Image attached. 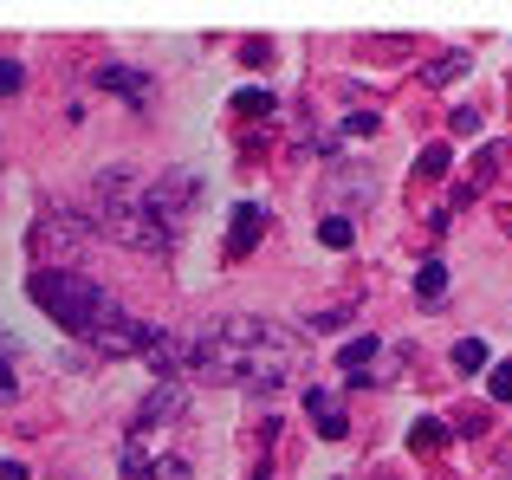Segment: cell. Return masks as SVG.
Here are the masks:
<instances>
[{
    "mask_svg": "<svg viewBox=\"0 0 512 480\" xmlns=\"http://www.w3.org/2000/svg\"><path fill=\"white\" fill-rule=\"evenodd\" d=\"M26 292H33V305L52 318V325H65L72 338H85V344L104 331V318H117L111 292H104L98 279H85L78 266H33Z\"/></svg>",
    "mask_w": 512,
    "mask_h": 480,
    "instance_id": "6da1fadb",
    "label": "cell"
},
{
    "mask_svg": "<svg viewBox=\"0 0 512 480\" xmlns=\"http://www.w3.org/2000/svg\"><path fill=\"white\" fill-rule=\"evenodd\" d=\"M98 234L124 240V247L137 253H156V247H175V240L150 221V208H143V189L130 169H104L98 176Z\"/></svg>",
    "mask_w": 512,
    "mask_h": 480,
    "instance_id": "7a4b0ae2",
    "label": "cell"
},
{
    "mask_svg": "<svg viewBox=\"0 0 512 480\" xmlns=\"http://www.w3.org/2000/svg\"><path fill=\"white\" fill-rule=\"evenodd\" d=\"M195 202H201L195 169H169V176H156L150 189H143V208H150V221H156L169 240L182 234V221H188V208H195Z\"/></svg>",
    "mask_w": 512,
    "mask_h": 480,
    "instance_id": "3957f363",
    "label": "cell"
},
{
    "mask_svg": "<svg viewBox=\"0 0 512 480\" xmlns=\"http://www.w3.org/2000/svg\"><path fill=\"white\" fill-rule=\"evenodd\" d=\"M91 240V221L85 215H72V208H52V215H39V228H33V247L46 253V266H52V253H59V266H72V253Z\"/></svg>",
    "mask_w": 512,
    "mask_h": 480,
    "instance_id": "277c9868",
    "label": "cell"
},
{
    "mask_svg": "<svg viewBox=\"0 0 512 480\" xmlns=\"http://www.w3.org/2000/svg\"><path fill=\"white\" fill-rule=\"evenodd\" d=\"M150 338H156V331L143 325V318H124V312H117V318H104V331L91 344H98L104 357H143V351H150Z\"/></svg>",
    "mask_w": 512,
    "mask_h": 480,
    "instance_id": "5b68a950",
    "label": "cell"
},
{
    "mask_svg": "<svg viewBox=\"0 0 512 480\" xmlns=\"http://www.w3.org/2000/svg\"><path fill=\"white\" fill-rule=\"evenodd\" d=\"M305 416H312L318 435H331V442H344V435H350V416H344V403L331 390H312V396H305Z\"/></svg>",
    "mask_w": 512,
    "mask_h": 480,
    "instance_id": "8992f818",
    "label": "cell"
},
{
    "mask_svg": "<svg viewBox=\"0 0 512 480\" xmlns=\"http://www.w3.org/2000/svg\"><path fill=\"white\" fill-rule=\"evenodd\" d=\"M260 234H266V208L260 202H240L234 221H227V247H234V253H253V247H260Z\"/></svg>",
    "mask_w": 512,
    "mask_h": 480,
    "instance_id": "52a82bcc",
    "label": "cell"
},
{
    "mask_svg": "<svg viewBox=\"0 0 512 480\" xmlns=\"http://www.w3.org/2000/svg\"><path fill=\"white\" fill-rule=\"evenodd\" d=\"M98 85H104V91H117L124 104H143V98H150V78H143L137 65H104Z\"/></svg>",
    "mask_w": 512,
    "mask_h": 480,
    "instance_id": "ba28073f",
    "label": "cell"
},
{
    "mask_svg": "<svg viewBox=\"0 0 512 480\" xmlns=\"http://www.w3.org/2000/svg\"><path fill=\"white\" fill-rule=\"evenodd\" d=\"M415 305H422V312H441V305H448V266L441 260H422V273H415Z\"/></svg>",
    "mask_w": 512,
    "mask_h": 480,
    "instance_id": "9c48e42d",
    "label": "cell"
},
{
    "mask_svg": "<svg viewBox=\"0 0 512 480\" xmlns=\"http://www.w3.org/2000/svg\"><path fill=\"white\" fill-rule=\"evenodd\" d=\"M182 416V383H163V390H150V403L137 409V429H156V422H175Z\"/></svg>",
    "mask_w": 512,
    "mask_h": 480,
    "instance_id": "30bf717a",
    "label": "cell"
},
{
    "mask_svg": "<svg viewBox=\"0 0 512 480\" xmlns=\"http://www.w3.org/2000/svg\"><path fill=\"white\" fill-rule=\"evenodd\" d=\"M461 72H474V52H441V59L422 65V85H454Z\"/></svg>",
    "mask_w": 512,
    "mask_h": 480,
    "instance_id": "8fae6325",
    "label": "cell"
},
{
    "mask_svg": "<svg viewBox=\"0 0 512 480\" xmlns=\"http://www.w3.org/2000/svg\"><path fill=\"white\" fill-rule=\"evenodd\" d=\"M500 163H506V143H487V150H480V163H474V176H467V189L454 195V202H467V195H480V189H487L493 176H500Z\"/></svg>",
    "mask_w": 512,
    "mask_h": 480,
    "instance_id": "7c38bea8",
    "label": "cell"
},
{
    "mask_svg": "<svg viewBox=\"0 0 512 480\" xmlns=\"http://www.w3.org/2000/svg\"><path fill=\"white\" fill-rule=\"evenodd\" d=\"M409 448H415V455H441V448H448V422L422 416V422L409 429Z\"/></svg>",
    "mask_w": 512,
    "mask_h": 480,
    "instance_id": "4fadbf2b",
    "label": "cell"
},
{
    "mask_svg": "<svg viewBox=\"0 0 512 480\" xmlns=\"http://www.w3.org/2000/svg\"><path fill=\"white\" fill-rule=\"evenodd\" d=\"M487 364H493L487 338H461V344H454V370H467V377H474V370H487Z\"/></svg>",
    "mask_w": 512,
    "mask_h": 480,
    "instance_id": "5bb4252c",
    "label": "cell"
},
{
    "mask_svg": "<svg viewBox=\"0 0 512 480\" xmlns=\"http://www.w3.org/2000/svg\"><path fill=\"white\" fill-rule=\"evenodd\" d=\"M448 163H454V156H448V143H428V150L415 156V182H435V176H448Z\"/></svg>",
    "mask_w": 512,
    "mask_h": 480,
    "instance_id": "9a60e30c",
    "label": "cell"
},
{
    "mask_svg": "<svg viewBox=\"0 0 512 480\" xmlns=\"http://www.w3.org/2000/svg\"><path fill=\"white\" fill-rule=\"evenodd\" d=\"M318 240H325L331 253H344V247H357V228H350L344 215H325V221H318Z\"/></svg>",
    "mask_w": 512,
    "mask_h": 480,
    "instance_id": "2e32d148",
    "label": "cell"
},
{
    "mask_svg": "<svg viewBox=\"0 0 512 480\" xmlns=\"http://www.w3.org/2000/svg\"><path fill=\"white\" fill-rule=\"evenodd\" d=\"M363 182H370V169H338V182H331V195H344V202H363Z\"/></svg>",
    "mask_w": 512,
    "mask_h": 480,
    "instance_id": "e0dca14e",
    "label": "cell"
},
{
    "mask_svg": "<svg viewBox=\"0 0 512 480\" xmlns=\"http://www.w3.org/2000/svg\"><path fill=\"white\" fill-rule=\"evenodd\" d=\"M234 111H240V117H260V111H273V91L247 85V91H240V98H234Z\"/></svg>",
    "mask_w": 512,
    "mask_h": 480,
    "instance_id": "ac0fdd59",
    "label": "cell"
},
{
    "mask_svg": "<svg viewBox=\"0 0 512 480\" xmlns=\"http://www.w3.org/2000/svg\"><path fill=\"white\" fill-rule=\"evenodd\" d=\"M117 468H124V480H150V455H143L137 442L124 448V461H117Z\"/></svg>",
    "mask_w": 512,
    "mask_h": 480,
    "instance_id": "d6986e66",
    "label": "cell"
},
{
    "mask_svg": "<svg viewBox=\"0 0 512 480\" xmlns=\"http://www.w3.org/2000/svg\"><path fill=\"white\" fill-rule=\"evenodd\" d=\"M26 85V72H20V65H13V59H0V98H13V91H20Z\"/></svg>",
    "mask_w": 512,
    "mask_h": 480,
    "instance_id": "ffe728a7",
    "label": "cell"
},
{
    "mask_svg": "<svg viewBox=\"0 0 512 480\" xmlns=\"http://www.w3.org/2000/svg\"><path fill=\"white\" fill-rule=\"evenodd\" d=\"M344 137H376V111H357V117H344Z\"/></svg>",
    "mask_w": 512,
    "mask_h": 480,
    "instance_id": "44dd1931",
    "label": "cell"
},
{
    "mask_svg": "<svg viewBox=\"0 0 512 480\" xmlns=\"http://www.w3.org/2000/svg\"><path fill=\"white\" fill-rule=\"evenodd\" d=\"M487 390H493V396H512V364H493V370H487Z\"/></svg>",
    "mask_w": 512,
    "mask_h": 480,
    "instance_id": "7402d4cb",
    "label": "cell"
},
{
    "mask_svg": "<svg viewBox=\"0 0 512 480\" xmlns=\"http://www.w3.org/2000/svg\"><path fill=\"white\" fill-rule=\"evenodd\" d=\"M150 480H188V461H150Z\"/></svg>",
    "mask_w": 512,
    "mask_h": 480,
    "instance_id": "603a6c76",
    "label": "cell"
},
{
    "mask_svg": "<svg viewBox=\"0 0 512 480\" xmlns=\"http://www.w3.org/2000/svg\"><path fill=\"white\" fill-rule=\"evenodd\" d=\"M454 130H461V137H480V111H467V104H461V111H454Z\"/></svg>",
    "mask_w": 512,
    "mask_h": 480,
    "instance_id": "cb8c5ba5",
    "label": "cell"
},
{
    "mask_svg": "<svg viewBox=\"0 0 512 480\" xmlns=\"http://www.w3.org/2000/svg\"><path fill=\"white\" fill-rule=\"evenodd\" d=\"M13 396V364H7V351H0V403Z\"/></svg>",
    "mask_w": 512,
    "mask_h": 480,
    "instance_id": "d4e9b609",
    "label": "cell"
},
{
    "mask_svg": "<svg viewBox=\"0 0 512 480\" xmlns=\"http://www.w3.org/2000/svg\"><path fill=\"white\" fill-rule=\"evenodd\" d=\"M0 480H26V468L20 461H0Z\"/></svg>",
    "mask_w": 512,
    "mask_h": 480,
    "instance_id": "484cf974",
    "label": "cell"
}]
</instances>
